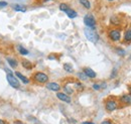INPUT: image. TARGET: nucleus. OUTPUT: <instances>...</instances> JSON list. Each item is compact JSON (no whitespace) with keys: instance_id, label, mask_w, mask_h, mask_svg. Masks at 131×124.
Listing matches in <instances>:
<instances>
[{"instance_id":"nucleus-17","label":"nucleus","mask_w":131,"mask_h":124,"mask_svg":"<svg viewBox=\"0 0 131 124\" xmlns=\"http://www.w3.org/2000/svg\"><path fill=\"white\" fill-rule=\"evenodd\" d=\"M64 70L68 73H73L74 72V69H73V66L71 64H64Z\"/></svg>"},{"instance_id":"nucleus-3","label":"nucleus","mask_w":131,"mask_h":124,"mask_svg":"<svg viewBox=\"0 0 131 124\" xmlns=\"http://www.w3.org/2000/svg\"><path fill=\"white\" fill-rule=\"evenodd\" d=\"M84 23L87 27H91V28H96V19L95 17L91 14H87L84 17Z\"/></svg>"},{"instance_id":"nucleus-26","label":"nucleus","mask_w":131,"mask_h":124,"mask_svg":"<svg viewBox=\"0 0 131 124\" xmlns=\"http://www.w3.org/2000/svg\"><path fill=\"white\" fill-rule=\"evenodd\" d=\"M116 76H117V69L115 68L114 70H113V72L111 73V77H110V78H111V79H114Z\"/></svg>"},{"instance_id":"nucleus-25","label":"nucleus","mask_w":131,"mask_h":124,"mask_svg":"<svg viewBox=\"0 0 131 124\" xmlns=\"http://www.w3.org/2000/svg\"><path fill=\"white\" fill-rule=\"evenodd\" d=\"M8 5V3L6 1H0V8H4Z\"/></svg>"},{"instance_id":"nucleus-22","label":"nucleus","mask_w":131,"mask_h":124,"mask_svg":"<svg viewBox=\"0 0 131 124\" xmlns=\"http://www.w3.org/2000/svg\"><path fill=\"white\" fill-rule=\"evenodd\" d=\"M68 9H69V6H68L66 3H62V4L60 5V10H61V11H64V12H66Z\"/></svg>"},{"instance_id":"nucleus-6","label":"nucleus","mask_w":131,"mask_h":124,"mask_svg":"<svg viewBox=\"0 0 131 124\" xmlns=\"http://www.w3.org/2000/svg\"><path fill=\"white\" fill-rule=\"evenodd\" d=\"M105 108H106L107 111L112 112V111H114V110H116V109L118 108V104H117V102L114 101V100H108L105 103Z\"/></svg>"},{"instance_id":"nucleus-16","label":"nucleus","mask_w":131,"mask_h":124,"mask_svg":"<svg viewBox=\"0 0 131 124\" xmlns=\"http://www.w3.org/2000/svg\"><path fill=\"white\" fill-rule=\"evenodd\" d=\"M17 49H18V53L20 54V55H23V56H26V55H28L29 54V51L25 48V47H21V46H18L17 47Z\"/></svg>"},{"instance_id":"nucleus-24","label":"nucleus","mask_w":131,"mask_h":124,"mask_svg":"<svg viewBox=\"0 0 131 124\" xmlns=\"http://www.w3.org/2000/svg\"><path fill=\"white\" fill-rule=\"evenodd\" d=\"M116 50H117V54L120 55V56H124V55H125V51H124V49H122V48H116Z\"/></svg>"},{"instance_id":"nucleus-15","label":"nucleus","mask_w":131,"mask_h":124,"mask_svg":"<svg viewBox=\"0 0 131 124\" xmlns=\"http://www.w3.org/2000/svg\"><path fill=\"white\" fill-rule=\"evenodd\" d=\"M21 65H22L23 68H25V69H27V70H31V69H32V64L29 62V61H27V60L22 61Z\"/></svg>"},{"instance_id":"nucleus-4","label":"nucleus","mask_w":131,"mask_h":124,"mask_svg":"<svg viewBox=\"0 0 131 124\" xmlns=\"http://www.w3.org/2000/svg\"><path fill=\"white\" fill-rule=\"evenodd\" d=\"M6 80H7V82L9 83V85L11 87H13L15 89L19 88V82H18V80L12 74H7L6 75Z\"/></svg>"},{"instance_id":"nucleus-1","label":"nucleus","mask_w":131,"mask_h":124,"mask_svg":"<svg viewBox=\"0 0 131 124\" xmlns=\"http://www.w3.org/2000/svg\"><path fill=\"white\" fill-rule=\"evenodd\" d=\"M84 32H85V35H86V38L93 43V44H96L98 43L99 40V35L97 33V31L95 30V28H91V27H86L84 29Z\"/></svg>"},{"instance_id":"nucleus-33","label":"nucleus","mask_w":131,"mask_h":124,"mask_svg":"<svg viewBox=\"0 0 131 124\" xmlns=\"http://www.w3.org/2000/svg\"><path fill=\"white\" fill-rule=\"evenodd\" d=\"M43 1H45V2H47V1H49V0H43Z\"/></svg>"},{"instance_id":"nucleus-21","label":"nucleus","mask_w":131,"mask_h":124,"mask_svg":"<svg viewBox=\"0 0 131 124\" xmlns=\"http://www.w3.org/2000/svg\"><path fill=\"white\" fill-rule=\"evenodd\" d=\"M64 89H65V91H66V92H67L68 94H73V93H74V89H73L72 87H70V86H69L68 84L66 85L65 88H64Z\"/></svg>"},{"instance_id":"nucleus-10","label":"nucleus","mask_w":131,"mask_h":124,"mask_svg":"<svg viewBox=\"0 0 131 124\" xmlns=\"http://www.w3.org/2000/svg\"><path fill=\"white\" fill-rule=\"evenodd\" d=\"M120 101H121L123 104L131 105V95L130 94H125V95H123V96L120 98Z\"/></svg>"},{"instance_id":"nucleus-7","label":"nucleus","mask_w":131,"mask_h":124,"mask_svg":"<svg viewBox=\"0 0 131 124\" xmlns=\"http://www.w3.org/2000/svg\"><path fill=\"white\" fill-rule=\"evenodd\" d=\"M47 88L50 90V91H53V92H58L61 90V86L60 84L56 83V82H50V83H47Z\"/></svg>"},{"instance_id":"nucleus-18","label":"nucleus","mask_w":131,"mask_h":124,"mask_svg":"<svg viewBox=\"0 0 131 124\" xmlns=\"http://www.w3.org/2000/svg\"><path fill=\"white\" fill-rule=\"evenodd\" d=\"M79 2L82 4L85 8H87V9H90L91 8V3H90L89 0H79Z\"/></svg>"},{"instance_id":"nucleus-14","label":"nucleus","mask_w":131,"mask_h":124,"mask_svg":"<svg viewBox=\"0 0 131 124\" xmlns=\"http://www.w3.org/2000/svg\"><path fill=\"white\" fill-rule=\"evenodd\" d=\"M6 61H7V63L9 64V66L12 68V69H14V68H16L17 67V62H16V60L15 59H12V58H7L6 59Z\"/></svg>"},{"instance_id":"nucleus-28","label":"nucleus","mask_w":131,"mask_h":124,"mask_svg":"<svg viewBox=\"0 0 131 124\" xmlns=\"http://www.w3.org/2000/svg\"><path fill=\"white\" fill-rule=\"evenodd\" d=\"M101 124H113L112 123V121H110V120H104V121H102Z\"/></svg>"},{"instance_id":"nucleus-13","label":"nucleus","mask_w":131,"mask_h":124,"mask_svg":"<svg viewBox=\"0 0 131 124\" xmlns=\"http://www.w3.org/2000/svg\"><path fill=\"white\" fill-rule=\"evenodd\" d=\"M66 14L69 16V18H75V17H77L78 16V13L75 11V10H73V9H71V8H69L67 11H66Z\"/></svg>"},{"instance_id":"nucleus-20","label":"nucleus","mask_w":131,"mask_h":124,"mask_svg":"<svg viewBox=\"0 0 131 124\" xmlns=\"http://www.w3.org/2000/svg\"><path fill=\"white\" fill-rule=\"evenodd\" d=\"M77 76H78V78H79L80 80H82V81H86V80H88V77L85 75V73H84V72H79V73L77 74Z\"/></svg>"},{"instance_id":"nucleus-30","label":"nucleus","mask_w":131,"mask_h":124,"mask_svg":"<svg viewBox=\"0 0 131 124\" xmlns=\"http://www.w3.org/2000/svg\"><path fill=\"white\" fill-rule=\"evenodd\" d=\"M0 124H6V123H5V121H3L2 119H0Z\"/></svg>"},{"instance_id":"nucleus-34","label":"nucleus","mask_w":131,"mask_h":124,"mask_svg":"<svg viewBox=\"0 0 131 124\" xmlns=\"http://www.w3.org/2000/svg\"><path fill=\"white\" fill-rule=\"evenodd\" d=\"M108 1H114V0H108Z\"/></svg>"},{"instance_id":"nucleus-27","label":"nucleus","mask_w":131,"mask_h":124,"mask_svg":"<svg viewBox=\"0 0 131 124\" xmlns=\"http://www.w3.org/2000/svg\"><path fill=\"white\" fill-rule=\"evenodd\" d=\"M93 89L98 91V90L101 89V85H100V84H93Z\"/></svg>"},{"instance_id":"nucleus-5","label":"nucleus","mask_w":131,"mask_h":124,"mask_svg":"<svg viewBox=\"0 0 131 124\" xmlns=\"http://www.w3.org/2000/svg\"><path fill=\"white\" fill-rule=\"evenodd\" d=\"M109 37L113 42H118L121 38V31L119 29H112L109 31Z\"/></svg>"},{"instance_id":"nucleus-23","label":"nucleus","mask_w":131,"mask_h":124,"mask_svg":"<svg viewBox=\"0 0 131 124\" xmlns=\"http://www.w3.org/2000/svg\"><path fill=\"white\" fill-rule=\"evenodd\" d=\"M75 87L77 88V89H79V90H83V85L80 83V82H77V83H75Z\"/></svg>"},{"instance_id":"nucleus-9","label":"nucleus","mask_w":131,"mask_h":124,"mask_svg":"<svg viewBox=\"0 0 131 124\" xmlns=\"http://www.w3.org/2000/svg\"><path fill=\"white\" fill-rule=\"evenodd\" d=\"M83 72L85 73V75L87 76L88 78H91V79H94V78H96V73L91 69V68H84V70H83Z\"/></svg>"},{"instance_id":"nucleus-19","label":"nucleus","mask_w":131,"mask_h":124,"mask_svg":"<svg viewBox=\"0 0 131 124\" xmlns=\"http://www.w3.org/2000/svg\"><path fill=\"white\" fill-rule=\"evenodd\" d=\"M124 40H125V42H131V29H128V30L125 31Z\"/></svg>"},{"instance_id":"nucleus-29","label":"nucleus","mask_w":131,"mask_h":124,"mask_svg":"<svg viewBox=\"0 0 131 124\" xmlns=\"http://www.w3.org/2000/svg\"><path fill=\"white\" fill-rule=\"evenodd\" d=\"M82 124H95L94 122H91V121H85V122H83Z\"/></svg>"},{"instance_id":"nucleus-8","label":"nucleus","mask_w":131,"mask_h":124,"mask_svg":"<svg viewBox=\"0 0 131 124\" xmlns=\"http://www.w3.org/2000/svg\"><path fill=\"white\" fill-rule=\"evenodd\" d=\"M57 97H58L59 100H61V101H63V102H66V103H71V101H72L71 97L65 93L59 92V93H57Z\"/></svg>"},{"instance_id":"nucleus-11","label":"nucleus","mask_w":131,"mask_h":124,"mask_svg":"<svg viewBox=\"0 0 131 124\" xmlns=\"http://www.w3.org/2000/svg\"><path fill=\"white\" fill-rule=\"evenodd\" d=\"M15 76H17V78L23 83V84H25V85H27V84H29V79L28 78H26L25 76H23L20 72H15Z\"/></svg>"},{"instance_id":"nucleus-2","label":"nucleus","mask_w":131,"mask_h":124,"mask_svg":"<svg viewBox=\"0 0 131 124\" xmlns=\"http://www.w3.org/2000/svg\"><path fill=\"white\" fill-rule=\"evenodd\" d=\"M33 80L37 83H40V84H46L49 82V76L46 74V73H42V72H36L34 75H33Z\"/></svg>"},{"instance_id":"nucleus-12","label":"nucleus","mask_w":131,"mask_h":124,"mask_svg":"<svg viewBox=\"0 0 131 124\" xmlns=\"http://www.w3.org/2000/svg\"><path fill=\"white\" fill-rule=\"evenodd\" d=\"M13 9L17 11V12H25L26 11V6H24V5H20V4H15L14 6H13Z\"/></svg>"},{"instance_id":"nucleus-31","label":"nucleus","mask_w":131,"mask_h":124,"mask_svg":"<svg viewBox=\"0 0 131 124\" xmlns=\"http://www.w3.org/2000/svg\"><path fill=\"white\" fill-rule=\"evenodd\" d=\"M15 124H22L21 121H15Z\"/></svg>"},{"instance_id":"nucleus-32","label":"nucleus","mask_w":131,"mask_h":124,"mask_svg":"<svg viewBox=\"0 0 131 124\" xmlns=\"http://www.w3.org/2000/svg\"><path fill=\"white\" fill-rule=\"evenodd\" d=\"M129 94H130V95H131V86H130V87H129Z\"/></svg>"}]
</instances>
